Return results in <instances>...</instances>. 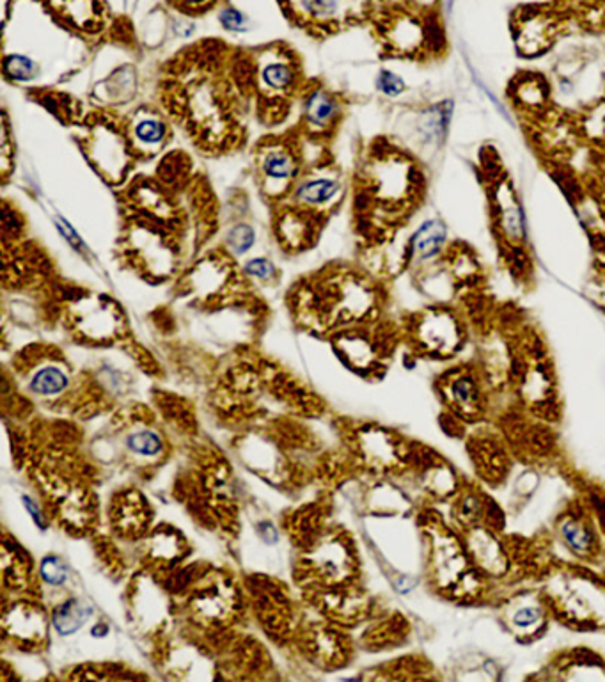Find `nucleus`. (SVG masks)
Returning a JSON list of instances; mask_svg holds the SVG:
<instances>
[{"label": "nucleus", "instance_id": "20", "mask_svg": "<svg viewBox=\"0 0 605 682\" xmlns=\"http://www.w3.org/2000/svg\"><path fill=\"white\" fill-rule=\"evenodd\" d=\"M75 328L84 332L93 340H105L122 331V314L117 311L116 303L109 297L96 295L93 299L80 297L77 308L71 311Z\"/></svg>", "mask_w": 605, "mask_h": 682}, {"label": "nucleus", "instance_id": "14", "mask_svg": "<svg viewBox=\"0 0 605 682\" xmlns=\"http://www.w3.org/2000/svg\"><path fill=\"white\" fill-rule=\"evenodd\" d=\"M558 14L541 8H526L513 19V43L518 56L524 59H538L549 54L558 42Z\"/></svg>", "mask_w": 605, "mask_h": 682}, {"label": "nucleus", "instance_id": "4", "mask_svg": "<svg viewBox=\"0 0 605 682\" xmlns=\"http://www.w3.org/2000/svg\"><path fill=\"white\" fill-rule=\"evenodd\" d=\"M248 57L258 122L266 128L279 127L311 80L304 73L302 59L285 42L251 48Z\"/></svg>", "mask_w": 605, "mask_h": 682}, {"label": "nucleus", "instance_id": "38", "mask_svg": "<svg viewBox=\"0 0 605 682\" xmlns=\"http://www.w3.org/2000/svg\"><path fill=\"white\" fill-rule=\"evenodd\" d=\"M43 580L50 584H61L66 580V569L57 558H47L42 564Z\"/></svg>", "mask_w": 605, "mask_h": 682}, {"label": "nucleus", "instance_id": "7", "mask_svg": "<svg viewBox=\"0 0 605 682\" xmlns=\"http://www.w3.org/2000/svg\"><path fill=\"white\" fill-rule=\"evenodd\" d=\"M85 157L111 185H122L137 164L123 117L99 114L85 127L82 139Z\"/></svg>", "mask_w": 605, "mask_h": 682}, {"label": "nucleus", "instance_id": "8", "mask_svg": "<svg viewBox=\"0 0 605 682\" xmlns=\"http://www.w3.org/2000/svg\"><path fill=\"white\" fill-rule=\"evenodd\" d=\"M487 194L495 239L503 246L507 257L526 258L529 220L512 178L504 171L490 174L487 180Z\"/></svg>", "mask_w": 605, "mask_h": 682}, {"label": "nucleus", "instance_id": "13", "mask_svg": "<svg viewBox=\"0 0 605 682\" xmlns=\"http://www.w3.org/2000/svg\"><path fill=\"white\" fill-rule=\"evenodd\" d=\"M452 231L441 217H426L409 235L401 253V269L426 271L443 262L452 249Z\"/></svg>", "mask_w": 605, "mask_h": 682}, {"label": "nucleus", "instance_id": "23", "mask_svg": "<svg viewBox=\"0 0 605 682\" xmlns=\"http://www.w3.org/2000/svg\"><path fill=\"white\" fill-rule=\"evenodd\" d=\"M558 528L559 537L564 546L579 558H593L601 549L598 535H596L590 515L582 514V512H575V514L569 512L563 515Z\"/></svg>", "mask_w": 605, "mask_h": 682}, {"label": "nucleus", "instance_id": "24", "mask_svg": "<svg viewBox=\"0 0 605 682\" xmlns=\"http://www.w3.org/2000/svg\"><path fill=\"white\" fill-rule=\"evenodd\" d=\"M573 211L590 239L605 249V203L595 189L575 191Z\"/></svg>", "mask_w": 605, "mask_h": 682}, {"label": "nucleus", "instance_id": "33", "mask_svg": "<svg viewBox=\"0 0 605 682\" xmlns=\"http://www.w3.org/2000/svg\"><path fill=\"white\" fill-rule=\"evenodd\" d=\"M375 86H377L378 93L383 94L384 99L389 100L400 99V96L407 93V89H409L406 79L398 76V73L392 70L378 71Z\"/></svg>", "mask_w": 605, "mask_h": 682}, {"label": "nucleus", "instance_id": "19", "mask_svg": "<svg viewBox=\"0 0 605 682\" xmlns=\"http://www.w3.org/2000/svg\"><path fill=\"white\" fill-rule=\"evenodd\" d=\"M507 99L518 113L538 120L555 107V94L550 79L540 71H521L513 77L507 88Z\"/></svg>", "mask_w": 605, "mask_h": 682}, {"label": "nucleus", "instance_id": "41", "mask_svg": "<svg viewBox=\"0 0 605 682\" xmlns=\"http://www.w3.org/2000/svg\"><path fill=\"white\" fill-rule=\"evenodd\" d=\"M593 285H595L596 288V300L605 308V265L602 266L601 271H596Z\"/></svg>", "mask_w": 605, "mask_h": 682}, {"label": "nucleus", "instance_id": "44", "mask_svg": "<svg viewBox=\"0 0 605 682\" xmlns=\"http://www.w3.org/2000/svg\"><path fill=\"white\" fill-rule=\"evenodd\" d=\"M605 203V202H604Z\"/></svg>", "mask_w": 605, "mask_h": 682}, {"label": "nucleus", "instance_id": "39", "mask_svg": "<svg viewBox=\"0 0 605 682\" xmlns=\"http://www.w3.org/2000/svg\"><path fill=\"white\" fill-rule=\"evenodd\" d=\"M595 166H593L595 185H593V189L598 192V196L605 202V146L601 150H595Z\"/></svg>", "mask_w": 605, "mask_h": 682}, {"label": "nucleus", "instance_id": "17", "mask_svg": "<svg viewBox=\"0 0 605 682\" xmlns=\"http://www.w3.org/2000/svg\"><path fill=\"white\" fill-rule=\"evenodd\" d=\"M272 228L279 248L285 253L297 254L317 246L326 225L304 212L277 205L272 206Z\"/></svg>", "mask_w": 605, "mask_h": 682}, {"label": "nucleus", "instance_id": "29", "mask_svg": "<svg viewBox=\"0 0 605 682\" xmlns=\"http://www.w3.org/2000/svg\"><path fill=\"white\" fill-rule=\"evenodd\" d=\"M2 68H4L5 79L11 82H28L37 73L36 62L24 54H11V56L5 54Z\"/></svg>", "mask_w": 605, "mask_h": 682}, {"label": "nucleus", "instance_id": "2", "mask_svg": "<svg viewBox=\"0 0 605 682\" xmlns=\"http://www.w3.org/2000/svg\"><path fill=\"white\" fill-rule=\"evenodd\" d=\"M424 191L420 160L396 143L375 140L352 178L358 231L373 243L391 240L423 202Z\"/></svg>", "mask_w": 605, "mask_h": 682}, {"label": "nucleus", "instance_id": "27", "mask_svg": "<svg viewBox=\"0 0 605 682\" xmlns=\"http://www.w3.org/2000/svg\"><path fill=\"white\" fill-rule=\"evenodd\" d=\"M447 269L452 271L453 277L457 280V283H470L476 281L478 274H480V263L478 258L470 253L469 249L464 248L460 243H453L449 253L444 258Z\"/></svg>", "mask_w": 605, "mask_h": 682}, {"label": "nucleus", "instance_id": "35", "mask_svg": "<svg viewBox=\"0 0 605 682\" xmlns=\"http://www.w3.org/2000/svg\"><path fill=\"white\" fill-rule=\"evenodd\" d=\"M243 274L258 281H272L277 276V266L269 258H254L243 265Z\"/></svg>", "mask_w": 605, "mask_h": 682}, {"label": "nucleus", "instance_id": "32", "mask_svg": "<svg viewBox=\"0 0 605 682\" xmlns=\"http://www.w3.org/2000/svg\"><path fill=\"white\" fill-rule=\"evenodd\" d=\"M254 240H256V234L251 226L237 225L226 235V248L233 257H240V254L248 253L249 249L254 246Z\"/></svg>", "mask_w": 605, "mask_h": 682}, {"label": "nucleus", "instance_id": "18", "mask_svg": "<svg viewBox=\"0 0 605 682\" xmlns=\"http://www.w3.org/2000/svg\"><path fill=\"white\" fill-rule=\"evenodd\" d=\"M532 127H535L536 145L549 157H569L582 143L575 116L556 105L549 113L533 120Z\"/></svg>", "mask_w": 605, "mask_h": 682}, {"label": "nucleus", "instance_id": "30", "mask_svg": "<svg viewBox=\"0 0 605 682\" xmlns=\"http://www.w3.org/2000/svg\"><path fill=\"white\" fill-rule=\"evenodd\" d=\"M89 613H85L84 606H80L77 601H70V603L62 604L59 607V612H56V629L61 635H70V633L77 632L85 621H88Z\"/></svg>", "mask_w": 605, "mask_h": 682}, {"label": "nucleus", "instance_id": "21", "mask_svg": "<svg viewBox=\"0 0 605 682\" xmlns=\"http://www.w3.org/2000/svg\"><path fill=\"white\" fill-rule=\"evenodd\" d=\"M455 116V100L443 99L426 103L415 113V139L426 150L438 151L446 146Z\"/></svg>", "mask_w": 605, "mask_h": 682}, {"label": "nucleus", "instance_id": "43", "mask_svg": "<svg viewBox=\"0 0 605 682\" xmlns=\"http://www.w3.org/2000/svg\"><path fill=\"white\" fill-rule=\"evenodd\" d=\"M446 4H447V13L452 14L453 5H455V0H446Z\"/></svg>", "mask_w": 605, "mask_h": 682}, {"label": "nucleus", "instance_id": "31", "mask_svg": "<svg viewBox=\"0 0 605 682\" xmlns=\"http://www.w3.org/2000/svg\"><path fill=\"white\" fill-rule=\"evenodd\" d=\"M66 384H68V379L61 370L56 368V366H45L34 375L33 380H31V388L39 395H54V393L61 391Z\"/></svg>", "mask_w": 605, "mask_h": 682}, {"label": "nucleus", "instance_id": "9", "mask_svg": "<svg viewBox=\"0 0 605 682\" xmlns=\"http://www.w3.org/2000/svg\"><path fill=\"white\" fill-rule=\"evenodd\" d=\"M346 100L320 80H309L298 102L297 132L309 146H327L334 140L345 120Z\"/></svg>", "mask_w": 605, "mask_h": 682}, {"label": "nucleus", "instance_id": "22", "mask_svg": "<svg viewBox=\"0 0 605 682\" xmlns=\"http://www.w3.org/2000/svg\"><path fill=\"white\" fill-rule=\"evenodd\" d=\"M47 4L75 33L96 36L107 25V10L102 0H47Z\"/></svg>", "mask_w": 605, "mask_h": 682}, {"label": "nucleus", "instance_id": "5", "mask_svg": "<svg viewBox=\"0 0 605 682\" xmlns=\"http://www.w3.org/2000/svg\"><path fill=\"white\" fill-rule=\"evenodd\" d=\"M308 146L297 128L269 134L254 146L252 169L261 197L271 208L288 196L311 162Z\"/></svg>", "mask_w": 605, "mask_h": 682}, {"label": "nucleus", "instance_id": "12", "mask_svg": "<svg viewBox=\"0 0 605 682\" xmlns=\"http://www.w3.org/2000/svg\"><path fill=\"white\" fill-rule=\"evenodd\" d=\"M377 33L389 56L415 59L430 54L429 14L414 8H384Z\"/></svg>", "mask_w": 605, "mask_h": 682}, {"label": "nucleus", "instance_id": "25", "mask_svg": "<svg viewBox=\"0 0 605 682\" xmlns=\"http://www.w3.org/2000/svg\"><path fill=\"white\" fill-rule=\"evenodd\" d=\"M549 604L545 599L522 598L517 603L507 607V624L518 638H532L540 632L547 621Z\"/></svg>", "mask_w": 605, "mask_h": 682}, {"label": "nucleus", "instance_id": "40", "mask_svg": "<svg viewBox=\"0 0 605 682\" xmlns=\"http://www.w3.org/2000/svg\"><path fill=\"white\" fill-rule=\"evenodd\" d=\"M590 503L605 533V495H602V491H590Z\"/></svg>", "mask_w": 605, "mask_h": 682}, {"label": "nucleus", "instance_id": "3", "mask_svg": "<svg viewBox=\"0 0 605 682\" xmlns=\"http://www.w3.org/2000/svg\"><path fill=\"white\" fill-rule=\"evenodd\" d=\"M295 315L315 329H352L368 322L380 306L378 285L345 263L323 266L294 291Z\"/></svg>", "mask_w": 605, "mask_h": 682}, {"label": "nucleus", "instance_id": "11", "mask_svg": "<svg viewBox=\"0 0 605 682\" xmlns=\"http://www.w3.org/2000/svg\"><path fill=\"white\" fill-rule=\"evenodd\" d=\"M464 318L449 306H432L412 317L409 340L415 351L429 357H453L466 343Z\"/></svg>", "mask_w": 605, "mask_h": 682}, {"label": "nucleus", "instance_id": "26", "mask_svg": "<svg viewBox=\"0 0 605 682\" xmlns=\"http://www.w3.org/2000/svg\"><path fill=\"white\" fill-rule=\"evenodd\" d=\"M582 143L601 150L605 146V96L595 100L575 114Z\"/></svg>", "mask_w": 605, "mask_h": 682}, {"label": "nucleus", "instance_id": "10", "mask_svg": "<svg viewBox=\"0 0 605 682\" xmlns=\"http://www.w3.org/2000/svg\"><path fill=\"white\" fill-rule=\"evenodd\" d=\"M292 24L317 38L340 33L372 13L364 0H279Z\"/></svg>", "mask_w": 605, "mask_h": 682}, {"label": "nucleus", "instance_id": "36", "mask_svg": "<svg viewBox=\"0 0 605 682\" xmlns=\"http://www.w3.org/2000/svg\"><path fill=\"white\" fill-rule=\"evenodd\" d=\"M174 10L189 16H197L214 10L220 4V0H169Z\"/></svg>", "mask_w": 605, "mask_h": 682}, {"label": "nucleus", "instance_id": "34", "mask_svg": "<svg viewBox=\"0 0 605 682\" xmlns=\"http://www.w3.org/2000/svg\"><path fill=\"white\" fill-rule=\"evenodd\" d=\"M128 448L137 455H145V457H155L160 452L159 435L149 432V430H142V432H136L132 434L126 441Z\"/></svg>", "mask_w": 605, "mask_h": 682}, {"label": "nucleus", "instance_id": "42", "mask_svg": "<svg viewBox=\"0 0 605 682\" xmlns=\"http://www.w3.org/2000/svg\"><path fill=\"white\" fill-rule=\"evenodd\" d=\"M384 8H412V0H380Z\"/></svg>", "mask_w": 605, "mask_h": 682}, {"label": "nucleus", "instance_id": "15", "mask_svg": "<svg viewBox=\"0 0 605 682\" xmlns=\"http://www.w3.org/2000/svg\"><path fill=\"white\" fill-rule=\"evenodd\" d=\"M123 122L137 162L157 159L168 148L173 136L168 114L149 105L136 109L134 113L123 117Z\"/></svg>", "mask_w": 605, "mask_h": 682}, {"label": "nucleus", "instance_id": "28", "mask_svg": "<svg viewBox=\"0 0 605 682\" xmlns=\"http://www.w3.org/2000/svg\"><path fill=\"white\" fill-rule=\"evenodd\" d=\"M487 496L481 495L478 489H467L466 492H461L460 498L457 500V507H455V514H457L458 521H460L466 528H475L480 526L481 521L487 514Z\"/></svg>", "mask_w": 605, "mask_h": 682}, {"label": "nucleus", "instance_id": "16", "mask_svg": "<svg viewBox=\"0 0 605 682\" xmlns=\"http://www.w3.org/2000/svg\"><path fill=\"white\" fill-rule=\"evenodd\" d=\"M441 391L453 414L467 421H478L484 414L487 398L480 375L470 366H458L443 375Z\"/></svg>", "mask_w": 605, "mask_h": 682}, {"label": "nucleus", "instance_id": "1", "mask_svg": "<svg viewBox=\"0 0 605 682\" xmlns=\"http://www.w3.org/2000/svg\"><path fill=\"white\" fill-rule=\"evenodd\" d=\"M160 105L197 150L231 154L248 139L254 111L248 50L206 39L180 52L160 80Z\"/></svg>", "mask_w": 605, "mask_h": 682}, {"label": "nucleus", "instance_id": "6", "mask_svg": "<svg viewBox=\"0 0 605 682\" xmlns=\"http://www.w3.org/2000/svg\"><path fill=\"white\" fill-rule=\"evenodd\" d=\"M350 187L352 180L346 177L345 169L323 151L309 162L288 196L277 205L304 212L327 225L345 202Z\"/></svg>", "mask_w": 605, "mask_h": 682}, {"label": "nucleus", "instance_id": "37", "mask_svg": "<svg viewBox=\"0 0 605 682\" xmlns=\"http://www.w3.org/2000/svg\"><path fill=\"white\" fill-rule=\"evenodd\" d=\"M219 22L226 31L231 33H246L249 31V19L242 11L235 10V8H224L219 13Z\"/></svg>", "mask_w": 605, "mask_h": 682}]
</instances>
